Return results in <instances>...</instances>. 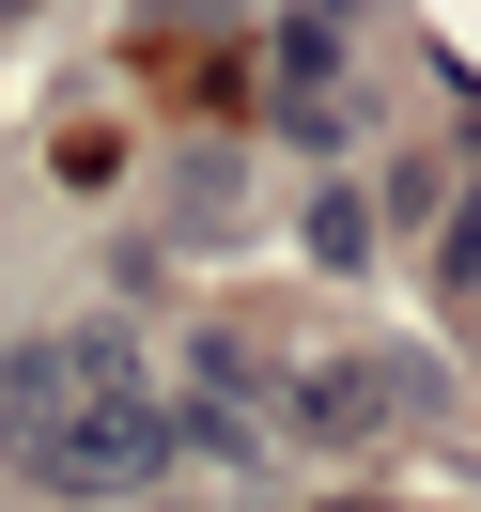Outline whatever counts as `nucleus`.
I'll return each instance as SVG.
<instances>
[{
	"mask_svg": "<svg viewBox=\"0 0 481 512\" xmlns=\"http://www.w3.org/2000/svg\"><path fill=\"white\" fill-rule=\"evenodd\" d=\"M311 249H326V264H357V249H373V202L326 187V202H311Z\"/></svg>",
	"mask_w": 481,
	"mask_h": 512,
	"instance_id": "f257e3e1",
	"label": "nucleus"
}]
</instances>
